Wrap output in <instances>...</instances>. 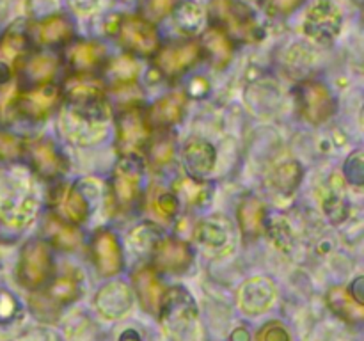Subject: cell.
I'll list each match as a JSON object with an SVG mask.
<instances>
[{"label":"cell","mask_w":364,"mask_h":341,"mask_svg":"<svg viewBox=\"0 0 364 341\" xmlns=\"http://www.w3.org/2000/svg\"><path fill=\"white\" fill-rule=\"evenodd\" d=\"M110 117L109 109H82L68 105L59 114V131L68 142L75 146L98 144L107 135V123Z\"/></svg>","instance_id":"obj_1"},{"label":"cell","mask_w":364,"mask_h":341,"mask_svg":"<svg viewBox=\"0 0 364 341\" xmlns=\"http://www.w3.org/2000/svg\"><path fill=\"white\" fill-rule=\"evenodd\" d=\"M160 322L173 341H194L198 305L191 291L183 286L167 288L160 305Z\"/></svg>","instance_id":"obj_2"},{"label":"cell","mask_w":364,"mask_h":341,"mask_svg":"<svg viewBox=\"0 0 364 341\" xmlns=\"http://www.w3.org/2000/svg\"><path fill=\"white\" fill-rule=\"evenodd\" d=\"M210 18L213 27L220 28L233 41H255L258 34V21L251 7L240 0H212Z\"/></svg>","instance_id":"obj_3"},{"label":"cell","mask_w":364,"mask_h":341,"mask_svg":"<svg viewBox=\"0 0 364 341\" xmlns=\"http://www.w3.org/2000/svg\"><path fill=\"white\" fill-rule=\"evenodd\" d=\"M53 274L52 247L41 238H31L20 251L16 265V279L27 290H39Z\"/></svg>","instance_id":"obj_4"},{"label":"cell","mask_w":364,"mask_h":341,"mask_svg":"<svg viewBox=\"0 0 364 341\" xmlns=\"http://www.w3.org/2000/svg\"><path fill=\"white\" fill-rule=\"evenodd\" d=\"M151 139L146 110L139 105L124 107L116 117V148L121 156H141Z\"/></svg>","instance_id":"obj_5"},{"label":"cell","mask_w":364,"mask_h":341,"mask_svg":"<svg viewBox=\"0 0 364 341\" xmlns=\"http://www.w3.org/2000/svg\"><path fill=\"white\" fill-rule=\"evenodd\" d=\"M80 295L82 283L78 281V277L64 274L53 281H48V286L43 293L32 295L31 308L34 315L41 320H52V316L59 315L60 308L78 301Z\"/></svg>","instance_id":"obj_6"},{"label":"cell","mask_w":364,"mask_h":341,"mask_svg":"<svg viewBox=\"0 0 364 341\" xmlns=\"http://www.w3.org/2000/svg\"><path fill=\"white\" fill-rule=\"evenodd\" d=\"M299 114L309 124H322L336 114L338 102L323 82L306 80L295 89Z\"/></svg>","instance_id":"obj_7"},{"label":"cell","mask_w":364,"mask_h":341,"mask_svg":"<svg viewBox=\"0 0 364 341\" xmlns=\"http://www.w3.org/2000/svg\"><path fill=\"white\" fill-rule=\"evenodd\" d=\"M343 14L333 0H315L304 18V34L318 45H331L340 36Z\"/></svg>","instance_id":"obj_8"},{"label":"cell","mask_w":364,"mask_h":341,"mask_svg":"<svg viewBox=\"0 0 364 341\" xmlns=\"http://www.w3.org/2000/svg\"><path fill=\"white\" fill-rule=\"evenodd\" d=\"M142 166L139 156H121L119 163L114 167L110 194L119 208H130L137 202L142 187Z\"/></svg>","instance_id":"obj_9"},{"label":"cell","mask_w":364,"mask_h":341,"mask_svg":"<svg viewBox=\"0 0 364 341\" xmlns=\"http://www.w3.org/2000/svg\"><path fill=\"white\" fill-rule=\"evenodd\" d=\"M117 38L121 45L135 55H155L160 48V38L155 25L137 14L121 18L117 23Z\"/></svg>","instance_id":"obj_10"},{"label":"cell","mask_w":364,"mask_h":341,"mask_svg":"<svg viewBox=\"0 0 364 341\" xmlns=\"http://www.w3.org/2000/svg\"><path fill=\"white\" fill-rule=\"evenodd\" d=\"M60 94L66 98L68 105L82 109H109L107 89L100 78L89 73H73L66 78Z\"/></svg>","instance_id":"obj_11"},{"label":"cell","mask_w":364,"mask_h":341,"mask_svg":"<svg viewBox=\"0 0 364 341\" xmlns=\"http://www.w3.org/2000/svg\"><path fill=\"white\" fill-rule=\"evenodd\" d=\"M91 251L92 265L96 272L102 277H114L121 274L124 266V256L121 242L117 234L109 227H102L96 231L91 238Z\"/></svg>","instance_id":"obj_12"},{"label":"cell","mask_w":364,"mask_h":341,"mask_svg":"<svg viewBox=\"0 0 364 341\" xmlns=\"http://www.w3.org/2000/svg\"><path fill=\"white\" fill-rule=\"evenodd\" d=\"M203 55L199 43L187 39V41H171L160 46L155 53V66L164 77L176 78L185 71L191 70L199 57Z\"/></svg>","instance_id":"obj_13"},{"label":"cell","mask_w":364,"mask_h":341,"mask_svg":"<svg viewBox=\"0 0 364 341\" xmlns=\"http://www.w3.org/2000/svg\"><path fill=\"white\" fill-rule=\"evenodd\" d=\"M153 269L167 274H183L194 263L191 244L178 237H162L151 252Z\"/></svg>","instance_id":"obj_14"},{"label":"cell","mask_w":364,"mask_h":341,"mask_svg":"<svg viewBox=\"0 0 364 341\" xmlns=\"http://www.w3.org/2000/svg\"><path fill=\"white\" fill-rule=\"evenodd\" d=\"M92 305L102 318L116 322L124 318L134 308V291L123 281H112L96 291Z\"/></svg>","instance_id":"obj_15"},{"label":"cell","mask_w":364,"mask_h":341,"mask_svg":"<svg viewBox=\"0 0 364 341\" xmlns=\"http://www.w3.org/2000/svg\"><path fill=\"white\" fill-rule=\"evenodd\" d=\"M276 284L265 276H256L244 281L238 288V308L247 316H259L276 302Z\"/></svg>","instance_id":"obj_16"},{"label":"cell","mask_w":364,"mask_h":341,"mask_svg":"<svg viewBox=\"0 0 364 341\" xmlns=\"http://www.w3.org/2000/svg\"><path fill=\"white\" fill-rule=\"evenodd\" d=\"M60 98H63L60 89L50 82V84L36 85V87L27 89V91H23L18 96L14 103H16V109L21 116L34 121H43L55 112V109L60 103Z\"/></svg>","instance_id":"obj_17"},{"label":"cell","mask_w":364,"mask_h":341,"mask_svg":"<svg viewBox=\"0 0 364 341\" xmlns=\"http://www.w3.org/2000/svg\"><path fill=\"white\" fill-rule=\"evenodd\" d=\"M23 153H27L32 170L43 180H55L68 170L66 156L48 139H38L25 144Z\"/></svg>","instance_id":"obj_18"},{"label":"cell","mask_w":364,"mask_h":341,"mask_svg":"<svg viewBox=\"0 0 364 341\" xmlns=\"http://www.w3.org/2000/svg\"><path fill=\"white\" fill-rule=\"evenodd\" d=\"M39 199L27 190H14L0 201V222L11 229H25L36 220Z\"/></svg>","instance_id":"obj_19"},{"label":"cell","mask_w":364,"mask_h":341,"mask_svg":"<svg viewBox=\"0 0 364 341\" xmlns=\"http://www.w3.org/2000/svg\"><path fill=\"white\" fill-rule=\"evenodd\" d=\"M50 202L55 208L57 217L75 226L84 224L91 215V202L75 185H59L50 195Z\"/></svg>","instance_id":"obj_20"},{"label":"cell","mask_w":364,"mask_h":341,"mask_svg":"<svg viewBox=\"0 0 364 341\" xmlns=\"http://www.w3.org/2000/svg\"><path fill=\"white\" fill-rule=\"evenodd\" d=\"M132 283L141 308L149 315H159L167 288L160 281L156 270L153 266H142L132 276Z\"/></svg>","instance_id":"obj_21"},{"label":"cell","mask_w":364,"mask_h":341,"mask_svg":"<svg viewBox=\"0 0 364 341\" xmlns=\"http://www.w3.org/2000/svg\"><path fill=\"white\" fill-rule=\"evenodd\" d=\"M181 160H183V167L188 176L203 180L215 169L217 151L212 142L201 137H194L181 149Z\"/></svg>","instance_id":"obj_22"},{"label":"cell","mask_w":364,"mask_h":341,"mask_svg":"<svg viewBox=\"0 0 364 341\" xmlns=\"http://www.w3.org/2000/svg\"><path fill=\"white\" fill-rule=\"evenodd\" d=\"M185 109H187V94L181 91L169 92L162 96L151 105V109L146 112L149 126L156 130H169L171 126L180 123L183 119Z\"/></svg>","instance_id":"obj_23"},{"label":"cell","mask_w":364,"mask_h":341,"mask_svg":"<svg viewBox=\"0 0 364 341\" xmlns=\"http://www.w3.org/2000/svg\"><path fill=\"white\" fill-rule=\"evenodd\" d=\"M194 242L206 252H226L231 247L230 224L220 217H208L194 227Z\"/></svg>","instance_id":"obj_24"},{"label":"cell","mask_w":364,"mask_h":341,"mask_svg":"<svg viewBox=\"0 0 364 341\" xmlns=\"http://www.w3.org/2000/svg\"><path fill=\"white\" fill-rule=\"evenodd\" d=\"M237 220L245 240H255L263 234L267 224V206L262 199L249 195L240 201L237 208Z\"/></svg>","instance_id":"obj_25"},{"label":"cell","mask_w":364,"mask_h":341,"mask_svg":"<svg viewBox=\"0 0 364 341\" xmlns=\"http://www.w3.org/2000/svg\"><path fill=\"white\" fill-rule=\"evenodd\" d=\"M45 237L50 247L60 249V251H75L82 244V231L75 224L66 222L55 213H50L45 220Z\"/></svg>","instance_id":"obj_26"},{"label":"cell","mask_w":364,"mask_h":341,"mask_svg":"<svg viewBox=\"0 0 364 341\" xmlns=\"http://www.w3.org/2000/svg\"><path fill=\"white\" fill-rule=\"evenodd\" d=\"M68 63L75 73H89L105 59V48L98 41H77L68 48Z\"/></svg>","instance_id":"obj_27"},{"label":"cell","mask_w":364,"mask_h":341,"mask_svg":"<svg viewBox=\"0 0 364 341\" xmlns=\"http://www.w3.org/2000/svg\"><path fill=\"white\" fill-rule=\"evenodd\" d=\"M199 46H201V52L206 53L210 63L215 67L226 66L235 52L233 41L217 27H210L203 32Z\"/></svg>","instance_id":"obj_28"},{"label":"cell","mask_w":364,"mask_h":341,"mask_svg":"<svg viewBox=\"0 0 364 341\" xmlns=\"http://www.w3.org/2000/svg\"><path fill=\"white\" fill-rule=\"evenodd\" d=\"M28 38L20 28L11 27L0 38V63L9 66L13 71H18L27 59Z\"/></svg>","instance_id":"obj_29"},{"label":"cell","mask_w":364,"mask_h":341,"mask_svg":"<svg viewBox=\"0 0 364 341\" xmlns=\"http://www.w3.org/2000/svg\"><path fill=\"white\" fill-rule=\"evenodd\" d=\"M36 39L41 45H60L68 43L73 36V23L64 14H52L39 21L34 28Z\"/></svg>","instance_id":"obj_30"},{"label":"cell","mask_w":364,"mask_h":341,"mask_svg":"<svg viewBox=\"0 0 364 341\" xmlns=\"http://www.w3.org/2000/svg\"><path fill=\"white\" fill-rule=\"evenodd\" d=\"M149 167L155 170H162L174 160L176 153V139L167 130H160L156 135H151L148 146H146Z\"/></svg>","instance_id":"obj_31"},{"label":"cell","mask_w":364,"mask_h":341,"mask_svg":"<svg viewBox=\"0 0 364 341\" xmlns=\"http://www.w3.org/2000/svg\"><path fill=\"white\" fill-rule=\"evenodd\" d=\"M327 305L331 308V311L334 313L336 316H340L341 320L348 323H361L364 318V309L361 304L354 301L350 297L345 288L341 286H334L327 291Z\"/></svg>","instance_id":"obj_32"},{"label":"cell","mask_w":364,"mask_h":341,"mask_svg":"<svg viewBox=\"0 0 364 341\" xmlns=\"http://www.w3.org/2000/svg\"><path fill=\"white\" fill-rule=\"evenodd\" d=\"M174 23L178 31L185 36H198L201 34L206 25L205 9L198 2L185 0L174 7Z\"/></svg>","instance_id":"obj_33"},{"label":"cell","mask_w":364,"mask_h":341,"mask_svg":"<svg viewBox=\"0 0 364 341\" xmlns=\"http://www.w3.org/2000/svg\"><path fill=\"white\" fill-rule=\"evenodd\" d=\"M173 194L176 195L178 201H183L191 206H205L212 201L213 188L208 181L185 176L174 183Z\"/></svg>","instance_id":"obj_34"},{"label":"cell","mask_w":364,"mask_h":341,"mask_svg":"<svg viewBox=\"0 0 364 341\" xmlns=\"http://www.w3.org/2000/svg\"><path fill=\"white\" fill-rule=\"evenodd\" d=\"M105 77L112 87H128L139 78V64L130 55H117L105 66Z\"/></svg>","instance_id":"obj_35"},{"label":"cell","mask_w":364,"mask_h":341,"mask_svg":"<svg viewBox=\"0 0 364 341\" xmlns=\"http://www.w3.org/2000/svg\"><path fill=\"white\" fill-rule=\"evenodd\" d=\"M162 237H166V234H164V231L156 224L142 222L130 231L128 245H130L132 252H135V254L148 256L151 254L156 244L162 240Z\"/></svg>","instance_id":"obj_36"},{"label":"cell","mask_w":364,"mask_h":341,"mask_svg":"<svg viewBox=\"0 0 364 341\" xmlns=\"http://www.w3.org/2000/svg\"><path fill=\"white\" fill-rule=\"evenodd\" d=\"M20 70L21 75H23V80L28 82L31 87H36V85L50 84L52 82L57 64L50 55H36L32 59L25 60Z\"/></svg>","instance_id":"obj_37"},{"label":"cell","mask_w":364,"mask_h":341,"mask_svg":"<svg viewBox=\"0 0 364 341\" xmlns=\"http://www.w3.org/2000/svg\"><path fill=\"white\" fill-rule=\"evenodd\" d=\"M302 180V167L297 160L279 163L272 173V185L281 194H291Z\"/></svg>","instance_id":"obj_38"},{"label":"cell","mask_w":364,"mask_h":341,"mask_svg":"<svg viewBox=\"0 0 364 341\" xmlns=\"http://www.w3.org/2000/svg\"><path fill=\"white\" fill-rule=\"evenodd\" d=\"M263 233H267L270 242L283 252H288L291 249V245H294V231H291L290 222L284 217L267 219L265 231Z\"/></svg>","instance_id":"obj_39"},{"label":"cell","mask_w":364,"mask_h":341,"mask_svg":"<svg viewBox=\"0 0 364 341\" xmlns=\"http://www.w3.org/2000/svg\"><path fill=\"white\" fill-rule=\"evenodd\" d=\"M322 210L333 224H341L348 217V205L343 194L336 188H329L322 197Z\"/></svg>","instance_id":"obj_40"},{"label":"cell","mask_w":364,"mask_h":341,"mask_svg":"<svg viewBox=\"0 0 364 341\" xmlns=\"http://www.w3.org/2000/svg\"><path fill=\"white\" fill-rule=\"evenodd\" d=\"M25 141L18 135L9 134V131H0V160L2 162H11L23 155Z\"/></svg>","instance_id":"obj_41"},{"label":"cell","mask_w":364,"mask_h":341,"mask_svg":"<svg viewBox=\"0 0 364 341\" xmlns=\"http://www.w3.org/2000/svg\"><path fill=\"white\" fill-rule=\"evenodd\" d=\"M343 174L347 181L354 187H363L364 183V162H363V151L355 149L348 155V158L343 163Z\"/></svg>","instance_id":"obj_42"},{"label":"cell","mask_w":364,"mask_h":341,"mask_svg":"<svg viewBox=\"0 0 364 341\" xmlns=\"http://www.w3.org/2000/svg\"><path fill=\"white\" fill-rule=\"evenodd\" d=\"M304 2L306 0H262V6L269 16H288Z\"/></svg>","instance_id":"obj_43"},{"label":"cell","mask_w":364,"mask_h":341,"mask_svg":"<svg viewBox=\"0 0 364 341\" xmlns=\"http://www.w3.org/2000/svg\"><path fill=\"white\" fill-rule=\"evenodd\" d=\"M180 4V0H146L144 2V13L146 20H160V18L167 16L174 11V7Z\"/></svg>","instance_id":"obj_44"},{"label":"cell","mask_w":364,"mask_h":341,"mask_svg":"<svg viewBox=\"0 0 364 341\" xmlns=\"http://www.w3.org/2000/svg\"><path fill=\"white\" fill-rule=\"evenodd\" d=\"M256 341H291V336L290 330L287 329V325L283 322L272 320V322L262 327Z\"/></svg>","instance_id":"obj_45"},{"label":"cell","mask_w":364,"mask_h":341,"mask_svg":"<svg viewBox=\"0 0 364 341\" xmlns=\"http://www.w3.org/2000/svg\"><path fill=\"white\" fill-rule=\"evenodd\" d=\"M155 206L164 217L171 219V217L176 215L178 210H180V201H178V197L173 192H160L155 199Z\"/></svg>","instance_id":"obj_46"},{"label":"cell","mask_w":364,"mask_h":341,"mask_svg":"<svg viewBox=\"0 0 364 341\" xmlns=\"http://www.w3.org/2000/svg\"><path fill=\"white\" fill-rule=\"evenodd\" d=\"M71 11L80 16H91L102 6V0H68Z\"/></svg>","instance_id":"obj_47"},{"label":"cell","mask_w":364,"mask_h":341,"mask_svg":"<svg viewBox=\"0 0 364 341\" xmlns=\"http://www.w3.org/2000/svg\"><path fill=\"white\" fill-rule=\"evenodd\" d=\"M18 341H55L52 330L45 329V327H34V329H28L18 337Z\"/></svg>","instance_id":"obj_48"},{"label":"cell","mask_w":364,"mask_h":341,"mask_svg":"<svg viewBox=\"0 0 364 341\" xmlns=\"http://www.w3.org/2000/svg\"><path fill=\"white\" fill-rule=\"evenodd\" d=\"M14 311H16V301H14L13 295L4 291V293L0 295V316L9 318L11 315H14Z\"/></svg>","instance_id":"obj_49"},{"label":"cell","mask_w":364,"mask_h":341,"mask_svg":"<svg viewBox=\"0 0 364 341\" xmlns=\"http://www.w3.org/2000/svg\"><path fill=\"white\" fill-rule=\"evenodd\" d=\"M348 293H350V297L354 298L358 304H364V277L363 276H358L354 281L350 283V288H348Z\"/></svg>","instance_id":"obj_50"},{"label":"cell","mask_w":364,"mask_h":341,"mask_svg":"<svg viewBox=\"0 0 364 341\" xmlns=\"http://www.w3.org/2000/svg\"><path fill=\"white\" fill-rule=\"evenodd\" d=\"M208 82L201 77H196L191 84V94L192 96H205L208 92Z\"/></svg>","instance_id":"obj_51"},{"label":"cell","mask_w":364,"mask_h":341,"mask_svg":"<svg viewBox=\"0 0 364 341\" xmlns=\"http://www.w3.org/2000/svg\"><path fill=\"white\" fill-rule=\"evenodd\" d=\"M231 341H251V334L244 327H237V329L231 332Z\"/></svg>","instance_id":"obj_52"},{"label":"cell","mask_w":364,"mask_h":341,"mask_svg":"<svg viewBox=\"0 0 364 341\" xmlns=\"http://www.w3.org/2000/svg\"><path fill=\"white\" fill-rule=\"evenodd\" d=\"M117 341H142V337L135 329H127L119 334V340Z\"/></svg>","instance_id":"obj_53"},{"label":"cell","mask_w":364,"mask_h":341,"mask_svg":"<svg viewBox=\"0 0 364 341\" xmlns=\"http://www.w3.org/2000/svg\"><path fill=\"white\" fill-rule=\"evenodd\" d=\"M320 341H340V340H338L336 336H331V334H329V336H323Z\"/></svg>","instance_id":"obj_54"},{"label":"cell","mask_w":364,"mask_h":341,"mask_svg":"<svg viewBox=\"0 0 364 341\" xmlns=\"http://www.w3.org/2000/svg\"><path fill=\"white\" fill-rule=\"evenodd\" d=\"M121 2H134V0H121Z\"/></svg>","instance_id":"obj_55"}]
</instances>
